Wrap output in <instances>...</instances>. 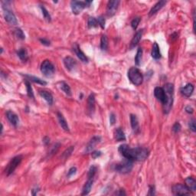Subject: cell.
<instances>
[{
  "label": "cell",
  "mask_w": 196,
  "mask_h": 196,
  "mask_svg": "<svg viewBox=\"0 0 196 196\" xmlns=\"http://www.w3.org/2000/svg\"><path fill=\"white\" fill-rule=\"evenodd\" d=\"M119 152L125 159L130 160H137L143 161L149 156L150 152L147 149L137 147V148H130L126 144H123L119 147Z\"/></svg>",
  "instance_id": "obj_1"
},
{
  "label": "cell",
  "mask_w": 196,
  "mask_h": 196,
  "mask_svg": "<svg viewBox=\"0 0 196 196\" xmlns=\"http://www.w3.org/2000/svg\"><path fill=\"white\" fill-rule=\"evenodd\" d=\"M165 93L166 95V101L163 104V110L165 113H169L173 104V93H174V86L172 84L167 83L165 84L164 88Z\"/></svg>",
  "instance_id": "obj_2"
},
{
  "label": "cell",
  "mask_w": 196,
  "mask_h": 196,
  "mask_svg": "<svg viewBox=\"0 0 196 196\" xmlns=\"http://www.w3.org/2000/svg\"><path fill=\"white\" fill-rule=\"evenodd\" d=\"M128 77L129 81L136 86H139L143 81V76L140 70L136 67H131L128 71Z\"/></svg>",
  "instance_id": "obj_3"
},
{
  "label": "cell",
  "mask_w": 196,
  "mask_h": 196,
  "mask_svg": "<svg viewBox=\"0 0 196 196\" xmlns=\"http://www.w3.org/2000/svg\"><path fill=\"white\" fill-rule=\"evenodd\" d=\"M10 4V2L9 1H2V9L4 12V17H5V21L10 25H17V19H16L15 15L14 13L11 11L9 8V5Z\"/></svg>",
  "instance_id": "obj_4"
},
{
  "label": "cell",
  "mask_w": 196,
  "mask_h": 196,
  "mask_svg": "<svg viewBox=\"0 0 196 196\" xmlns=\"http://www.w3.org/2000/svg\"><path fill=\"white\" fill-rule=\"evenodd\" d=\"M132 169V160H127L126 159L125 160H123L121 163H118L115 166L114 169L116 172H120L122 174H126L129 173Z\"/></svg>",
  "instance_id": "obj_5"
},
{
  "label": "cell",
  "mask_w": 196,
  "mask_h": 196,
  "mask_svg": "<svg viewBox=\"0 0 196 196\" xmlns=\"http://www.w3.org/2000/svg\"><path fill=\"white\" fill-rule=\"evenodd\" d=\"M41 71L47 77H51L54 76L55 68L52 63L48 60H45L41 64Z\"/></svg>",
  "instance_id": "obj_6"
},
{
  "label": "cell",
  "mask_w": 196,
  "mask_h": 196,
  "mask_svg": "<svg viewBox=\"0 0 196 196\" xmlns=\"http://www.w3.org/2000/svg\"><path fill=\"white\" fill-rule=\"evenodd\" d=\"M22 160V156H17L14 157L7 166L6 169H5V174L7 175H10L11 174H12L16 169V168L21 163Z\"/></svg>",
  "instance_id": "obj_7"
},
{
  "label": "cell",
  "mask_w": 196,
  "mask_h": 196,
  "mask_svg": "<svg viewBox=\"0 0 196 196\" xmlns=\"http://www.w3.org/2000/svg\"><path fill=\"white\" fill-rule=\"evenodd\" d=\"M172 191L176 195H186L191 194V191L187 187L186 185L183 184H176L172 186Z\"/></svg>",
  "instance_id": "obj_8"
},
{
  "label": "cell",
  "mask_w": 196,
  "mask_h": 196,
  "mask_svg": "<svg viewBox=\"0 0 196 196\" xmlns=\"http://www.w3.org/2000/svg\"><path fill=\"white\" fill-rule=\"evenodd\" d=\"M70 7L74 14L78 15L84 9L86 8L87 5L86 2L82 1H72L70 2Z\"/></svg>",
  "instance_id": "obj_9"
},
{
  "label": "cell",
  "mask_w": 196,
  "mask_h": 196,
  "mask_svg": "<svg viewBox=\"0 0 196 196\" xmlns=\"http://www.w3.org/2000/svg\"><path fill=\"white\" fill-rule=\"evenodd\" d=\"M120 1L118 0H113V1H109L107 4V14L109 17L114 15L116 12V10L118 9Z\"/></svg>",
  "instance_id": "obj_10"
},
{
  "label": "cell",
  "mask_w": 196,
  "mask_h": 196,
  "mask_svg": "<svg viewBox=\"0 0 196 196\" xmlns=\"http://www.w3.org/2000/svg\"><path fill=\"white\" fill-rule=\"evenodd\" d=\"M154 95L155 97L160 101L163 104H165L166 101V93H165L164 89L163 88H160V87H157V88H155L154 90Z\"/></svg>",
  "instance_id": "obj_11"
},
{
  "label": "cell",
  "mask_w": 196,
  "mask_h": 196,
  "mask_svg": "<svg viewBox=\"0 0 196 196\" xmlns=\"http://www.w3.org/2000/svg\"><path fill=\"white\" fill-rule=\"evenodd\" d=\"M73 50L75 52V54H77V56L78 57V58L81 60V61H83V62L86 63L88 61V57H86V55L84 54V53L83 52V51L81 50L80 47H79V45H77V44H74L73 45Z\"/></svg>",
  "instance_id": "obj_12"
},
{
  "label": "cell",
  "mask_w": 196,
  "mask_h": 196,
  "mask_svg": "<svg viewBox=\"0 0 196 196\" xmlns=\"http://www.w3.org/2000/svg\"><path fill=\"white\" fill-rule=\"evenodd\" d=\"M6 116L9 121L10 122L12 126H17L19 123V119L17 115L14 113V112L11 111V110H8L6 112Z\"/></svg>",
  "instance_id": "obj_13"
},
{
  "label": "cell",
  "mask_w": 196,
  "mask_h": 196,
  "mask_svg": "<svg viewBox=\"0 0 196 196\" xmlns=\"http://www.w3.org/2000/svg\"><path fill=\"white\" fill-rule=\"evenodd\" d=\"M101 140V138L100 136H94L92 139L90 140V142L88 143V146L86 147V153H90L92 151L96 146L99 143Z\"/></svg>",
  "instance_id": "obj_14"
},
{
  "label": "cell",
  "mask_w": 196,
  "mask_h": 196,
  "mask_svg": "<svg viewBox=\"0 0 196 196\" xmlns=\"http://www.w3.org/2000/svg\"><path fill=\"white\" fill-rule=\"evenodd\" d=\"M64 64L66 68L71 71L75 68L77 65V61L71 57H66L64 59Z\"/></svg>",
  "instance_id": "obj_15"
},
{
  "label": "cell",
  "mask_w": 196,
  "mask_h": 196,
  "mask_svg": "<svg viewBox=\"0 0 196 196\" xmlns=\"http://www.w3.org/2000/svg\"><path fill=\"white\" fill-rule=\"evenodd\" d=\"M130 123L132 129L135 133H138L139 132V125L138 119H137L136 116L133 114L130 115Z\"/></svg>",
  "instance_id": "obj_16"
},
{
  "label": "cell",
  "mask_w": 196,
  "mask_h": 196,
  "mask_svg": "<svg viewBox=\"0 0 196 196\" xmlns=\"http://www.w3.org/2000/svg\"><path fill=\"white\" fill-rule=\"evenodd\" d=\"M88 108L90 114H93L95 110V97L94 94H91L88 99Z\"/></svg>",
  "instance_id": "obj_17"
},
{
  "label": "cell",
  "mask_w": 196,
  "mask_h": 196,
  "mask_svg": "<svg viewBox=\"0 0 196 196\" xmlns=\"http://www.w3.org/2000/svg\"><path fill=\"white\" fill-rule=\"evenodd\" d=\"M142 35L143 30H139L135 34V35L133 36V38H132V41H131L130 42V48H135V47L138 45V43H139V41H140L141 38H142Z\"/></svg>",
  "instance_id": "obj_18"
},
{
  "label": "cell",
  "mask_w": 196,
  "mask_h": 196,
  "mask_svg": "<svg viewBox=\"0 0 196 196\" xmlns=\"http://www.w3.org/2000/svg\"><path fill=\"white\" fill-rule=\"evenodd\" d=\"M193 91H194V86L191 84H188L186 86L181 89V93H182V95L187 97H190L192 94Z\"/></svg>",
  "instance_id": "obj_19"
},
{
  "label": "cell",
  "mask_w": 196,
  "mask_h": 196,
  "mask_svg": "<svg viewBox=\"0 0 196 196\" xmlns=\"http://www.w3.org/2000/svg\"><path fill=\"white\" fill-rule=\"evenodd\" d=\"M166 1H160V2H157V3H156V5L151 9V10H150V16L153 15H155L156 13L160 11V10L165 5H166Z\"/></svg>",
  "instance_id": "obj_20"
},
{
  "label": "cell",
  "mask_w": 196,
  "mask_h": 196,
  "mask_svg": "<svg viewBox=\"0 0 196 196\" xmlns=\"http://www.w3.org/2000/svg\"><path fill=\"white\" fill-rule=\"evenodd\" d=\"M152 57L156 60L160 59V57H161L160 47H159L158 44L156 43V42H155V43L153 44V49H152Z\"/></svg>",
  "instance_id": "obj_21"
},
{
  "label": "cell",
  "mask_w": 196,
  "mask_h": 196,
  "mask_svg": "<svg viewBox=\"0 0 196 196\" xmlns=\"http://www.w3.org/2000/svg\"><path fill=\"white\" fill-rule=\"evenodd\" d=\"M57 119H58V121H59L60 125L62 127V129L65 131H69V126L68 124H67V121H66L65 118L64 117L62 114L61 113H57Z\"/></svg>",
  "instance_id": "obj_22"
},
{
  "label": "cell",
  "mask_w": 196,
  "mask_h": 196,
  "mask_svg": "<svg viewBox=\"0 0 196 196\" xmlns=\"http://www.w3.org/2000/svg\"><path fill=\"white\" fill-rule=\"evenodd\" d=\"M39 94L41 95V97H43L44 99L48 102V104L49 105H51L53 104V96L51 95V93L45 91H41L39 92Z\"/></svg>",
  "instance_id": "obj_23"
},
{
  "label": "cell",
  "mask_w": 196,
  "mask_h": 196,
  "mask_svg": "<svg viewBox=\"0 0 196 196\" xmlns=\"http://www.w3.org/2000/svg\"><path fill=\"white\" fill-rule=\"evenodd\" d=\"M185 185L191 191H196V182L192 177H188L185 179Z\"/></svg>",
  "instance_id": "obj_24"
},
{
  "label": "cell",
  "mask_w": 196,
  "mask_h": 196,
  "mask_svg": "<svg viewBox=\"0 0 196 196\" xmlns=\"http://www.w3.org/2000/svg\"><path fill=\"white\" fill-rule=\"evenodd\" d=\"M115 139H116V141L118 142H121V141H125L126 140V136H125L124 132L120 128H118L115 130Z\"/></svg>",
  "instance_id": "obj_25"
},
{
  "label": "cell",
  "mask_w": 196,
  "mask_h": 196,
  "mask_svg": "<svg viewBox=\"0 0 196 196\" xmlns=\"http://www.w3.org/2000/svg\"><path fill=\"white\" fill-rule=\"evenodd\" d=\"M93 185V179H88V182L84 184L83 187V190H82V195H86L88 194L91 191V188H92Z\"/></svg>",
  "instance_id": "obj_26"
},
{
  "label": "cell",
  "mask_w": 196,
  "mask_h": 196,
  "mask_svg": "<svg viewBox=\"0 0 196 196\" xmlns=\"http://www.w3.org/2000/svg\"><path fill=\"white\" fill-rule=\"evenodd\" d=\"M18 56L22 61H26L29 58V55H28V52L26 48H21V49H19L17 52Z\"/></svg>",
  "instance_id": "obj_27"
},
{
  "label": "cell",
  "mask_w": 196,
  "mask_h": 196,
  "mask_svg": "<svg viewBox=\"0 0 196 196\" xmlns=\"http://www.w3.org/2000/svg\"><path fill=\"white\" fill-rule=\"evenodd\" d=\"M25 77H27L29 80L31 81L35 82V83L38 84H42V85H46L47 84V82L45 81L42 80L41 78L36 77H34V76H31V75H29V74L25 75Z\"/></svg>",
  "instance_id": "obj_28"
},
{
  "label": "cell",
  "mask_w": 196,
  "mask_h": 196,
  "mask_svg": "<svg viewBox=\"0 0 196 196\" xmlns=\"http://www.w3.org/2000/svg\"><path fill=\"white\" fill-rule=\"evenodd\" d=\"M143 55V50L141 48H138L136 52V55L135 57V63L137 66H139L141 64V60H142Z\"/></svg>",
  "instance_id": "obj_29"
},
{
  "label": "cell",
  "mask_w": 196,
  "mask_h": 196,
  "mask_svg": "<svg viewBox=\"0 0 196 196\" xmlns=\"http://www.w3.org/2000/svg\"><path fill=\"white\" fill-rule=\"evenodd\" d=\"M101 49L105 51L108 48V38L107 35H102L101 39Z\"/></svg>",
  "instance_id": "obj_30"
},
{
  "label": "cell",
  "mask_w": 196,
  "mask_h": 196,
  "mask_svg": "<svg viewBox=\"0 0 196 196\" xmlns=\"http://www.w3.org/2000/svg\"><path fill=\"white\" fill-rule=\"evenodd\" d=\"M61 89L67 94V96H71V90L70 86L65 82H61Z\"/></svg>",
  "instance_id": "obj_31"
},
{
  "label": "cell",
  "mask_w": 196,
  "mask_h": 196,
  "mask_svg": "<svg viewBox=\"0 0 196 196\" xmlns=\"http://www.w3.org/2000/svg\"><path fill=\"white\" fill-rule=\"evenodd\" d=\"M25 84H26V89H27V94L28 96L31 98H34V93H33V90H32V86H31L30 82L28 80L25 81Z\"/></svg>",
  "instance_id": "obj_32"
},
{
  "label": "cell",
  "mask_w": 196,
  "mask_h": 196,
  "mask_svg": "<svg viewBox=\"0 0 196 196\" xmlns=\"http://www.w3.org/2000/svg\"><path fill=\"white\" fill-rule=\"evenodd\" d=\"M88 28H89V29L96 28L99 26V25H98V22H97V19H95V18H94V17L89 18V19H88Z\"/></svg>",
  "instance_id": "obj_33"
},
{
  "label": "cell",
  "mask_w": 196,
  "mask_h": 196,
  "mask_svg": "<svg viewBox=\"0 0 196 196\" xmlns=\"http://www.w3.org/2000/svg\"><path fill=\"white\" fill-rule=\"evenodd\" d=\"M97 167L95 166H92L91 168H90L89 171H88V179H93L94 177L95 176L96 172H97Z\"/></svg>",
  "instance_id": "obj_34"
},
{
  "label": "cell",
  "mask_w": 196,
  "mask_h": 196,
  "mask_svg": "<svg viewBox=\"0 0 196 196\" xmlns=\"http://www.w3.org/2000/svg\"><path fill=\"white\" fill-rule=\"evenodd\" d=\"M41 9H42V14H43L44 18H45V19H46L48 22H51V15H50L49 12H48V10H47L45 7L42 6V5H41Z\"/></svg>",
  "instance_id": "obj_35"
},
{
  "label": "cell",
  "mask_w": 196,
  "mask_h": 196,
  "mask_svg": "<svg viewBox=\"0 0 196 196\" xmlns=\"http://www.w3.org/2000/svg\"><path fill=\"white\" fill-rule=\"evenodd\" d=\"M15 35L19 39H21V40H23L26 38L24 32L21 29H16L15 31Z\"/></svg>",
  "instance_id": "obj_36"
},
{
  "label": "cell",
  "mask_w": 196,
  "mask_h": 196,
  "mask_svg": "<svg viewBox=\"0 0 196 196\" xmlns=\"http://www.w3.org/2000/svg\"><path fill=\"white\" fill-rule=\"evenodd\" d=\"M141 19L139 17H136V18H134L133 19H132V21L131 22V26H132V28L133 29H136L137 27H138V26H139V22H140Z\"/></svg>",
  "instance_id": "obj_37"
},
{
  "label": "cell",
  "mask_w": 196,
  "mask_h": 196,
  "mask_svg": "<svg viewBox=\"0 0 196 196\" xmlns=\"http://www.w3.org/2000/svg\"><path fill=\"white\" fill-rule=\"evenodd\" d=\"M74 146H70V147H69L68 149H67V150H66L64 152V153H63V157H64V158H68L69 156H70V155H71V153H73V151H74Z\"/></svg>",
  "instance_id": "obj_38"
},
{
  "label": "cell",
  "mask_w": 196,
  "mask_h": 196,
  "mask_svg": "<svg viewBox=\"0 0 196 196\" xmlns=\"http://www.w3.org/2000/svg\"><path fill=\"white\" fill-rule=\"evenodd\" d=\"M97 22H98V25H99L102 29H104V27H105V19H104V18L103 17V16H99V17L97 19Z\"/></svg>",
  "instance_id": "obj_39"
},
{
  "label": "cell",
  "mask_w": 196,
  "mask_h": 196,
  "mask_svg": "<svg viewBox=\"0 0 196 196\" xmlns=\"http://www.w3.org/2000/svg\"><path fill=\"white\" fill-rule=\"evenodd\" d=\"M181 128L182 127H181L180 123H179V122H176V123L173 125V126H172V131H173L175 133H178V132L181 130Z\"/></svg>",
  "instance_id": "obj_40"
},
{
  "label": "cell",
  "mask_w": 196,
  "mask_h": 196,
  "mask_svg": "<svg viewBox=\"0 0 196 196\" xmlns=\"http://www.w3.org/2000/svg\"><path fill=\"white\" fill-rule=\"evenodd\" d=\"M188 126H189V129H191L192 132H195L196 131V127H195V121H194V120H190V122L188 123Z\"/></svg>",
  "instance_id": "obj_41"
},
{
  "label": "cell",
  "mask_w": 196,
  "mask_h": 196,
  "mask_svg": "<svg viewBox=\"0 0 196 196\" xmlns=\"http://www.w3.org/2000/svg\"><path fill=\"white\" fill-rule=\"evenodd\" d=\"M76 172H77L76 167H71L70 169H69L68 172H67V176H68V177H71L72 175L76 174Z\"/></svg>",
  "instance_id": "obj_42"
},
{
  "label": "cell",
  "mask_w": 196,
  "mask_h": 196,
  "mask_svg": "<svg viewBox=\"0 0 196 196\" xmlns=\"http://www.w3.org/2000/svg\"><path fill=\"white\" fill-rule=\"evenodd\" d=\"M101 154H102V153L101 151H94L91 153V156H92V157L94 159H97L98 157H100L101 156Z\"/></svg>",
  "instance_id": "obj_43"
},
{
  "label": "cell",
  "mask_w": 196,
  "mask_h": 196,
  "mask_svg": "<svg viewBox=\"0 0 196 196\" xmlns=\"http://www.w3.org/2000/svg\"><path fill=\"white\" fill-rule=\"evenodd\" d=\"M116 122V116H115L114 113H110V125H113Z\"/></svg>",
  "instance_id": "obj_44"
},
{
  "label": "cell",
  "mask_w": 196,
  "mask_h": 196,
  "mask_svg": "<svg viewBox=\"0 0 196 196\" xmlns=\"http://www.w3.org/2000/svg\"><path fill=\"white\" fill-rule=\"evenodd\" d=\"M59 146H60V144H55V145L53 146L52 149H51V154H54V153H55L57 151V150L59 149Z\"/></svg>",
  "instance_id": "obj_45"
},
{
  "label": "cell",
  "mask_w": 196,
  "mask_h": 196,
  "mask_svg": "<svg viewBox=\"0 0 196 196\" xmlns=\"http://www.w3.org/2000/svg\"><path fill=\"white\" fill-rule=\"evenodd\" d=\"M185 111H186V113L191 114V113H193V112H194V109L191 107H190V106H187V107H185Z\"/></svg>",
  "instance_id": "obj_46"
},
{
  "label": "cell",
  "mask_w": 196,
  "mask_h": 196,
  "mask_svg": "<svg viewBox=\"0 0 196 196\" xmlns=\"http://www.w3.org/2000/svg\"><path fill=\"white\" fill-rule=\"evenodd\" d=\"M40 42H42V45H46V46H48V45H50V42L48 40H47V39H45V38H43V39H40Z\"/></svg>",
  "instance_id": "obj_47"
},
{
  "label": "cell",
  "mask_w": 196,
  "mask_h": 196,
  "mask_svg": "<svg viewBox=\"0 0 196 196\" xmlns=\"http://www.w3.org/2000/svg\"><path fill=\"white\" fill-rule=\"evenodd\" d=\"M150 195H154L155 194V188L153 186H150V192H149V194Z\"/></svg>",
  "instance_id": "obj_48"
},
{
  "label": "cell",
  "mask_w": 196,
  "mask_h": 196,
  "mask_svg": "<svg viewBox=\"0 0 196 196\" xmlns=\"http://www.w3.org/2000/svg\"><path fill=\"white\" fill-rule=\"evenodd\" d=\"M49 141H50V139L48 138V137H45L43 139V142L45 145H48V144L49 143Z\"/></svg>",
  "instance_id": "obj_49"
},
{
  "label": "cell",
  "mask_w": 196,
  "mask_h": 196,
  "mask_svg": "<svg viewBox=\"0 0 196 196\" xmlns=\"http://www.w3.org/2000/svg\"><path fill=\"white\" fill-rule=\"evenodd\" d=\"M117 195H126V193L124 192V191H123V189H120V191L119 192H116V193Z\"/></svg>",
  "instance_id": "obj_50"
},
{
  "label": "cell",
  "mask_w": 196,
  "mask_h": 196,
  "mask_svg": "<svg viewBox=\"0 0 196 196\" xmlns=\"http://www.w3.org/2000/svg\"><path fill=\"white\" fill-rule=\"evenodd\" d=\"M38 191H39V188H35V189L32 190V194H33V195H36Z\"/></svg>",
  "instance_id": "obj_51"
}]
</instances>
